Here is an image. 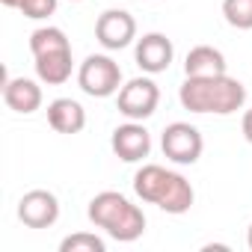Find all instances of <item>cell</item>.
I'll use <instances>...</instances> for the list:
<instances>
[{
	"label": "cell",
	"mask_w": 252,
	"mask_h": 252,
	"mask_svg": "<svg viewBox=\"0 0 252 252\" xmlns=\"http://www.w3.org/2000/svg\"><path fill=\"white\" fill-rule=\"evenodd\" d=\"M0 3H3V6H9V9H21V3H24V0H0Z\"/></svg>",
	"instance_id": "ffe728a7"
},
{
	"label": "cell",
	"mask_w": 252,
	"mask_h": 252,
	"mask_svg": "<svg viewBox=\"0 0 252 252\" xmlns=\"http://www.w3.org/2000/svg\"><path fill=\"white\" fill-rule=\"evenodd\" d=\"M86 214L98 228H104L119 243H131V240L143 237V231H146L143 208H137L128 196H122L116 190H104V193L92 196Z\"/></svg>",
	"instance_id": "3957f363"
},
{
	"label": "cell",
	"mask_w": 252,
	"mask_h": 252,
	"mask_svg": "<svg viewBox=\"0 0 252 252\" xmlns=\"http://www.w3.org/2000/svg\"><path fill=\"white\" fill-rule=\"evenodd\" d=\"M21 12L27 18H33V21H42V18H48V15L57 12V0H24Z\"/></svg>",
	"instance_id": "ac0fdd59"
},
{
	"label": "cell",
	"mask_w": 252,
	"mask_h": 252,
	"mask_svg": "<svg viewBox=\"0 0 252 252\" xmlns=\"http://www.w3.org/2000/svg\"><path fill=\"white\" fill-rule=\"evenodd\" d=\"M3 101L9 110L30 116L42 107V86L30 77H6L3 83Z\"/></svg>",
	"instance_id": "8fae6325"
},
{
	"label": "cell",
	"mask_w": 252,
	"mask_h": 252,
	"mask_svg": "<svg viewBox=\"0 0 252 252\" xmlns=\"http://www.w3.org/2000/svg\"><path fill=\"white\" fill-rule=\"evenodd\" d=\"M116 104H119V113H122L125 119L143 122V119H149V116L158 110V104H160V89H158V83H155L152 77H134V80H128V83L119 89Z\"/></svg>",
	"instance_id": "8992f818"
},
{
	"label": "cell",
	"mask_w": 252,
	"mask_h": 252,
	"mask_svg": "<svg viewBox=\"0 0 252 252\" xmlns=\"http://www.w3.org/2000/svg\"><path fill=\"white\" fill-rule=\"evenodd\" d=\"M18 220L27 228H51L60 220V202L51 190H30L18 202Z\"/></svg>",
	"instance_id": "9c48e42d"
},
{
	"label": "cell",
	"mask_w": 252,
	"mask_h": 252,
	"mask_svg": "<svg viewBox=\"0 0 252 252\" xmlns=\"http://www.w3.org/2000/svg\"><path fill=\"white\" fill-rule=\"evenodd\" d=\"M240 131H243V137H246V143H252V107L243 113V122H240Z\"/></svg>",
	"instance_id": "d6986e66"
},
{
	"label": "cell",
	"mask_w": 252,
	"mask_h": 252,
	"mask_svg": "<svg viewBox=\"0 0 252 252\" xmlns=\"http://www.w3.org/2000/svg\"><path fill=\"white\" fill-rule=\"evenodd\" d=\"M222 15L234 30H252V0H222Z\"/></svg>",
	"instance_id": "2e32d148"
},
{
	"label": "cell",
	"mask_w": 252,
	"mask_h": 252,
	"mask_svg": "<svg viewBox=\"0 0 252 252\" xmlns=\"http://www.w3.org/2000/svg\"><path fill=\"white\" fill-rule=\"evenodd\" d=\"M246 243H249V249H252V225H249V231H246Z\"/></svg>",
	"instance_id": "44dd1931"
},
{
	"label": "cell",
	"mask_w": 252,
	"mask_h": 252,
	"mask_svg": "<svg viewBox=\"0 0 252 252\" xmlns=\"http://www.w3.org/2000/svg\"><path fill=\"white\" fill-rule=\"evenodd\" d=\"M48 125L57 134H80L86 128V110L74 98H54L48 104Z\"/></svg>",
	"instance_id": "7c38bea8"
},
{
	"label": "cell",
	"mask_w": 252,
	"mask_h": 252,
	"mask_svg": "<svg viewBox=\"0 0 252 252\" xmlns=\"http://www.w3.org/2000/svg\"><path fill=\"white\" fill-rule=\"evenodd\" d=\"M184 74L187 77H217V74H225V57H222V51H217L211 45L190 48V54L184 60Z\"/></svg>",
	"instance_id": "4fadbf2b"
},
{
	"label": "cell",
	"mask_w": 252,
	"mask_h": 252,
	"mask_svg": "<svg viewBox=\"0 0 252 252\" xmlns=\"http://www.w3.org/2000/svg\"><path fill=\"white\" fill-rule=\"evenodd\" d=\"M134 193L149 202V205H158L160 211L166 214H187L193 208V187L190 181L181 175V172H172V169H163L158 163H146L143 169H137L134 175Z\"/></svg>",
	"instance_id": "7a4b0ae2"
},
{
	"label": "cell",
	"mask_w": 252,
	"mask_h": 252,
	"mask_svg": "<svg viewBox=\"0 0 252 252\" xmlns=\"http://www.w3.org/2000/svg\"><path fill=\"white\" fill-rule=\"evenodd\" d=\"M74 3H80V0H74Z\"/></svg>",
	"instance_id": "7402d4cb"
},
{
	"label": "cell",
	"mask_w": 252,
	"mask_h": 252,
	"mask_svg": "<svg viewBox=\"0 0 252 252\" xmlns=\"http://www.w3.org/2000/svg\"><path fill=\"white\" fill-rule=\"evenodd\" d=\"M104 249H107V243L89 231H74L60 243V252H104Z\"/></svg>",
	"instance_id": "e0dca14e"
},
{
	"label": "cell",
	"mask_w": 252,
	"mask_h": 252,
	"mask_svg": "<svg viewBox=\"0 0 252 252\" xmlns=\"http://www.w3.org/2000/svg\"><path fill=\"white\" fill-rule=\"evenodd\" d=\"M74 60H71V48L68 51H54V54H42L36 57V77L48 86H63L71 77Z\"/></svg>",
	"instance_id": "5bb4252c"
},
{
	"label": "cell",
	"mask_w": 252,
	"mask_h": 252,
	"mask_svg": "<svg viewBox=\"0 0 252 252\" xmlns=\"http://www.w3.org/2000/svg\"><path fill=\"white\" fill-rule=\"evenodd\" d=\"M77 83L92 98H110V95H119V89H122V68L113 57L92 54L80 63Z\"/></svg>",
	"instance_id": "277c9868"
},
{
	"label": "cell",
	"mask_w": 252,
	"mask_h": 252,
	"mask_svg": "<svg viewBox=\"0 0 252 252\" xmlns=\"http://www.w3.org/2000/svg\"><path fill=\"white\" fill-rule=\"evenodd\" d=\"M137 65L146 71V74H160L172 65V57H175V48L172 42L163 36V33H146L143 39H137Z\"/></svg>",
	"instance_id": "30bf717a"
},
{
	"label": "cell",
	"mask_w": 252,
	"mask_h": 252,
	"mask_svg": "<svg viewBox=\"0 0 252 252\" xmlns=\"http://www.w3.org/2000/svg\"><path fill=\"white\" fill-rule=\"evenodd\" d=\"M160 149L163 155L178 163V166H193L199 158H202V149H205V140L199 134V128H193L190 122H172L166 125V131L160 137Z\"/></svg>",
	"instance_id": "5b68a950"
},
{
	"label": "cell",
	"mask_w": 252,
	"mask_h": 252,
	"mask_svg": "<svg viewBox=\"0 0 252 252\" xmlns=\"http://www.w3.org/2000/svg\"><path fill=\"white\" fill-rule=\"evenodd\" d=\"M95 39L107 51H122L137 39V21L125 9H107L95 21Z\"/></svg>",
	"instance_id": "52a82bcc"
},
{
	"label": "cell",
	"mask_w": 252,
	"mask_h": 252,
	"mask_svg": "<svg viewBox=\"0 0 252 252\" xmlns=\"http://www.w3.org/2000/svg\"><path fill=\"white\" fill-rule=\"evenodd\" d=\"M181 107L190 113H214V116H231L243 107L246 89L240 80L228 74L217 77H187L178 89Z\"/></svg>",
	"instance_id": "6da1fadb"
},
{
	"label": "cell",
	"mask_w": 252,
	"mask_h": 252,
	"mask_svg": "<svg viewBox=\"0 0 252 252\" xmlns=\"http://www.w3.org/2000/svg\"><path fill=\"white\" fill-rule=\"evenodd\" d=\"M113 152L119 160L125 163H140L143 158H149L152 152V134L143 128V122H125L113 131V140H110Z\"/></svg>",
	"instance_id": "ba28073f"
},
{
	"label": "cell",
	"mask_w": 252,
	"mask_h": 252,
	"mask_svg": "<svg viewBox=\"0 0 252 252\" xmlns=\"http://www.w3.org/2000/svg\"><path fill=\"white\" fill-rule=\"evenodd\" d=\"M68 36L60 30V27H39L33 36H30V51L33 57H42V54H54V51H68Z\"/></svg>",
	"instance_id": "9a60e30c"
}]
</instances>
